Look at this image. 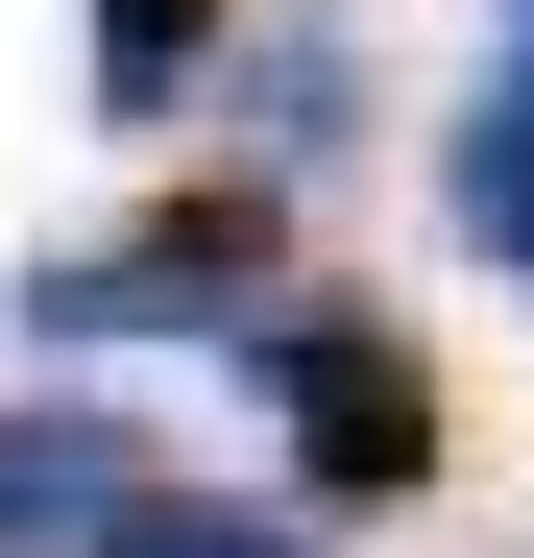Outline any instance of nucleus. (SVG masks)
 Returning <instances> with one entry per match:
<instances>
[{
  "label": "nucleus",
  "instance_id": "nucleus-1",
  "mask_svg": "<svg viewBox=\"0 0 534 558\" xmlns=\"http://www.w3.org/2000/svg\"><path fill=\"white\" fill-rule=\"evenodd\" d=\"M267 316H292V195L267 170H170L122 243L0 292V340H267Z\"/></svg>",
  "mask_w": 534,
  "mask_h": 558
},
{
  "label": "nucleus",
  "instance_id": "nucleus-2",
  "mask_svg": "<svg viewBox=\"0 0 534 558\" xmlns=\"http://www.w3.org/2000/svg\"><path fill=\"white\" fill-rule=\"evenodd\" d=\"M243 389L292 413V510H413L437 486V364H413V316L292 292V316L243 340Z\"/></svg>",
  "mask_w": 534,
  "mask_h": 558
},
{
  "label": "nucleus",
  "instance_id": "nucleus-3",
  "mask_svg": "<svg viewBox=\"0 0 534 558\" xmlns=\"http://www.w3.org/2000/svg\"><path fill=\"white\" fill-rule=\"evenodd\" d=\"M146 510H170V461H146L122 413H73V389L0 413V558H122Z\"/></svg>",
  "mask_w": 534,
  "mask_h": 558
},
{
  "label": "nucleus",
  "instance_id": "nucleus-4",
  "mask_svg": "<svg viewBox=\"0 0 534 558\" xmlns=\"http://www.w3.org/2000/svg\"><path fill=\"white\" fill-rule=\"evenodd\" d=\"M437 219H462V243L510 267V292H534V49L486 73V98H462V122H437Z\"/></svg>",
  "mask_w": 534,
  "mask_h": 558
},
{
  "label": "nucleus",
  "instance_id": "nucleus-5",
  "mask_svg": "<svg viewBox=\"0 0 534 558\" xmlns=\"http://www.w3.org/2000/svg\"><path fill=\"white\" fill-rule=\"evenodd\" d=\"M219 25H243V0H98V122H170L219 73Z\"/></svg>",
  "mask_w": 534,
  "mask_h": 558
},
{
  "label": "nucleus",
  "instance_id": "nucleus-6",
  "mask_svg": "<svg viewBox=\"0 0 534 558\" xmlns=\"http://www.w3.org/2000/svg\"><path fill=\"white\" fill-rule=\"evenodd\" d=\"M340 98H365V49H340V25H267V49H243V122H292V146H340Z\"/></svg>",
  "mask_w": 534,
  "mask_h": 558
},
{
  "label": "nucleus",
  "instance_id": "nucleus-7",
  "mask_svg": "<svg viewBox=\"0 0 534 558\" xmlns=\"http://www.w3.org/2000/svg\"><path fill=\"white\" fill-rule=\"evenodd\" d=\"M122 558H340V534H292V510H195V486H170Z\"/></svg>",
  "mask_w": 534,
  "mask_h": 558
}]
</instances>
